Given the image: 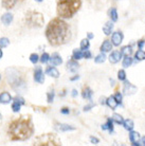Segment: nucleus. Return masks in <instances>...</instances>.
<instances>
[{
    "mask_svg": "<svg viewBox=\"0 0 145 146\" xmlns=\"http://www.w3.org/2000/svg\"><path fill=\"white\" fill-rule=\"evenodd\" d=\"M45 33L49 44L53 47L65 44L71 36L68 23L61 17H56L50 20Z\"/></svg>",
    "mask_w": 145,
    "mask_h": 146,
    "instance_id": "1",
    "label": "nucleus"
},
{
    "mask_svg": "<svg viewBox=\"0 0 145 146\" xmlns=\"http://www.w3.org/2000/svg\"><path fill=\"white\" fill-rule=\"evenodd\" d=\"M34 133V125L31 115H21L10 123L7 135L12 141H25Z\"/></svg>",
    "mask_w": 145,
    "mask_h": 146,
    "instance_id": "2",
    "label": "nucleus"
},
{
    "mask_svg": "<svg viewBox=\"0 0 145 146\" xmlns=\"http://www.w3.org/2000/svg\"><path fill=\"white\" fill-rule=\"evenodd\" d=\"M82 7V0H57L56 12L58 17L68 19L73 17Z\"/></svg>",
    "mask_w": 145,
    "mask_h": 146,
    "instance_id": "3",
    "label": "nucleus"
},
{
    "mask_svg": "<svg viewBox=\"0 0 145 146\" xmlns=\"http://www.w3.org/2000/svg\"><path fill=\"white\" fill-rule=\"evenodd\" d=\"M33 145L36 146H59L62 145L61 141L53 133H43L36 137V139L33 143Z\"/></svg>",
    "mask_w": 145,
    "mask_h": 146,
    "instance_id": "4",
    "label": "nucleus"
},
{
    "mask_svg": "<svg viewBox=\"0 0 145 146\" xmlns=\"http://www.w3.org/2000/svg\"><path fill=\"white\" fill-rule=\"evenodd\" d=\"M25 23L31 28H41L44 26L45 18L44 15L36 11H29L27 12L25 17Z\"/></svg>",
    "mask_w": 145,
    "mask_h": 146,
    "instance_id": "5",
    "label": "nucleus"
},
{
    "mask_svg": "<svg viewBox=\"0 0 145 146\" xmlns=\"http://www.w3.org/2000/svg\"><path fill=\"white\" fill-rule=\"evenodd\" d=\"M123 38H124V35L123 33L121 32V31H116L114 33L112 34V36H111V42H112L113 46H120L122 44V41H123Z\"/></svg>",
    "mask_w": 145,
    "mask_h": 146,
    "instance_id": "6",
    "label": "nucleus"
},
{
    "mask_svg": "<svg viewBox=\"0 0 145 146\" xmlns=\"http://www.w3.org/2000/svg\"><path fill=\"white\" fill-rule=\"evenodd\" d=\"M34 80L39 83V84H43L45 82L44 72H43V69L40 67H36V69L34 71Z\"/></svg>",
    "mask_w": 145,
    "mask_h": 146,
    "instance_id": "7",
    "label": "nucleus"
},
{
    "mask_svg": "<svg viewBox=\"0 0 145 146\" xmlns=\"http://www.w3.org/2000/svg\"><path fill=\"white\" fill-rule=\"evenodd\" d=\"M136 91H137V88L134 87V86L132 84H130L129 82H126V83L124 84V87H123L124 94L130 95V94H134V93Z\"/></svg>",
    "mask_w": 145,
    "mask_h": 146,
    "instance_id": "8",
    "label": "nucleus"
},
{
    "mask_svg": "<svg viewBox=\"0 0 145 146\" xmlns=\"http://www.w3.org/2000/svg\"><path fill=\"white\" fill-rule=\"evenodd\" d=\"M121 58H122V52L121 51H113L111 52V54L109 55V62L111 64L119 62Z\"/></svg>",
    "mask_w": 145,
    "mask_h": 146,
    "instance_id": "9",
    "label": "nucleus"
},
{
    "mask_svg": "<svg viewBox=\"0 0 145 146\" xmlns=\"http://www.w3.org/2000/svg\"><path fill=\"white\" fill-rule=\"evenodd\" d=\"M129 140L130 142L132 143V145H140V133L137 131H132L130 130V133H129Z\"/></svg>",
    "mask_w": 145,
    "mask_h": 146,
    "instance_id": "10",
    "label": "nucleus"
},
{
    "mask_svg": "<svg viewBox=\"0 0 145 146\" xmlns=\"http://www.w3.org/2000/svg\"><path fill=\"white\" fill-rule=\"evenodd\" d=\"M78 67H80V65H78V62H76L75 59H71V60H69V62H67V69L69 70L70 72H75V71H77Z\"/></svg>",
    "mask_w": 145,
    "mask_h": 146,
    "instance_id": "11",
    "label": "nucleus"
},
{
    "mask_svg": "<svg viewBox=\"0 0 145 146\" xmlns=\"http://www.w3.org/2000/svg\"><path fill=\"white\" fill-rule=\"evenodd\" d=\"M112 50V42L111 40L105 39L103 41V44L101 46V51L102 52H109Z\"/></svg>",
    "mask_w": 145,
    "mask_h": 146,
    "instance_id": "12",
    "label": "nucleus"
},
{
    "mask_svg": "<svg viewBox=\"0 0 145 146\" xmlns=\"http://www.w3.org/2000/svg\"><path fill=\"white\" fill-rule=\"evenodd\" d=\"M50 62L52 66H58V65H61L63 62V59L57 53H54V54H52V56L50 57Z\"/></svg>",
    "mask_w": 145,
    "mask_h": 146,
    "instance_id": "13",
    "label": "nucleus"
},
{
    "mask_svg": "<svg viewBox=\"0 0 145 146\" xmlns=\"http://www.w3.org/2000/svg\"><path fill=\"white\" fill-rule=\"evenodd\" d=\"M46 73H47L48 75L54 77V78H57V77L59 76V72H58V70L56 69V68H54V67H52V66L48 67L47 69H46Z\"/></svg>",
    "mask_w": 145,
    "mask_h": 146,
    "instance_id": "14",
    "label": "nucleus"
},
{
    "mask_svg": "<svg viewBox=\"0 0 145 146\" xmlns=\"http://www.w3.org/2000/svg\"><path fill=\"white\" fill-rule=\"evenodd\" d=\"M106 104L108 105L109 108H111L112 110H114L116 108V106H118V104H119V103L116 101L114 95H111V96H109L108 99L106 100Z\"/></svg>",
    "mask_w": 145,
    "mask_h": 146,
    "instance_id": "15",
    "label": "nucleus"
},
{
    "mask_svg": "<svg viewBox=\"0 0 145 146\" xmlns=\"http://www.w3.org/2000/svg\"><path fill=\"white\" fill-rule=\"evenodd\" d=\"M102 129H103V130H108V131L111 133V132L113 131V120L112 119H108L105 124L102 125Z\"/></svg>",
    "mask_w": 145,
    "mask_h": 146,
    "instance_id": "16",
    "label": "nucleus"
},
{
    "mask_svg": "<svg viewBox=\"0 0 145 146\" xmlns=\"http://www.w3.org/2000/svg\"><path fill=\"white\" fill-rule=\"evenodd\" d=\"M12 101V96L9 92H2L0 94V103L2 104H9Z\"/></svg>",
    "mask_w": 145,
    "mask_h": 146,
    "instance_id": "17",
    "label": "nucleus"
},
{
    "mask_svg": "<svg viewBox=\"0 0 145 146\" xmlns=\"http://www.w3.org/2000/svg\"><path fill=\"white\" fill-rule=\"evenodd\" d=\"M82 96L86 100H91V98H92V90L87 86L84 87L83 91H82Z\"/></svg>",
    "mask_w": 145,
    "mask_h": 146,
    "instance_id": "18",
    "label": "nucleus"
},
{
    "mask_svg": "<svg viewBox=\"0 0 145 146\" xmlns=\"http://www.w3.org/2000/svg\"><path fill=\"white\" fill-rule=\"evenodd\" d=\"M112 29H113V23L111 21H108L105 23V26L103 27V32L105 35H110L111 32H112Z\"/></svg>",
    "mask_w": 145,
    "mask_h": 146,
    "instance_id": "19",
    "label": "nucleus"
},
{
    "mask_svg": "<svg viewBox=\"0 0 145 146\" xmlns=\"http://www.w3.org/2000/svg\"><path fill=\"white\" fill-rule=\"evenodd\" d=\"M1 21L3 22L5 26H7V25H10L12 21H13V15L10 14V13H5V14L1 17Z\"/></svg>",
    "mask_w": 145,
    "mask_h": 146,
    "instance_id": "20",
    "label": "nucleus"
},
{
    "mask_svg": "<svg viewBox=\"0 0 145 146\" xmlns=\"http://www.w3.org/2000/svg\"><path fill=\"white\" fill-rule=\"evenodd\" d=\"M56 129L61 130V131H69V130H74L75 127L70 126V125H67V124H57L56 125Z\"/></svg>",
    "mask_w": 145,
    "mask_h": 146,
    "instance_id": "21",
    "label": "nucleus"
},
{
    "mask_svg": "<svg viewBox=\"0 0 145 146\" xmlns=\"http://www.w3.org/2000/svg\"><path fill=\"white\" fill-rule=\"evenodd\" d=\"M17 0H2V7L7 10H11L12 7L16 4Z\"/></svg>",
    "mask_w": 145,
    "mask_h": 146,
    "instance_id": "22",
    "label": "nucleus"
},
{
    "mask_svg": "<svg viewBox=\"0 0 145 146\" xmlns=\"http://www.w3.org/2000/svg\"><path fill=\"white\" fill-rule=\"evenodd\" d=\"M123 125H124V127H125V129H126V130H128V131L132 130V129H134V122H132V120H129V119L124 121Z\"/></svg>",
    "mask_w": 145,
    "mask_h": 146,
    "instance_id": "23",
    "label": "nucleus"
},
{
    "mask_svg": "<svg viewBox=\"0 0 145 146\" xmlns=\"http://www.w3.org/2000/svg\"><path fill=\"white\" fill-rule=\"evenodd\" d=\"M109 17L112 21H116L118 20V12H116V7H112L109 10Z\"/></svg>",
    "mask_w": 145,
    "mask_h": 146,
    "instance_id": "24",
    "label": "nucleus"
},
{
    "mask_svg": "<svg viewBox=\"0 0 145 146\" xmlns=\"http://www.w3.org/2000/svg\"><path fill=\"white\" fill-rule=\"evenodd\" d=\"M112 120H113V122H116V124H119V125H123V123H124V119L122 117V115L118 114V113H114V114H113Z\"/></svg>",
    "mask_w": 145,
    "mask_h": 146,
    "instance_id": "25",
    "label": "nucleus"
},
{
    "mask_svg": "<svg viewBox=\"0 0 145 146\" xmlns=\"http://www.w3.org/2000/svg\"><path fill=\"white\" fill-rule=\"evenodd\" d=\"M134 57H136V59H138V60H144L145 59V52L143 51L142 49H139L138 51L136 52Z\"/></svg>",
    "mask_w": 145,
    "mask_h": 146,
    "instance_id": "26",
    "label": "nucleus"
},
{
    "mask_svg": "<svg viewBox=\"0 0 145 146\" xmlns=\"http://www.w3.org/2000/svg\"><path fill=\"white\" fill-rule=\"evenodd\" d=\"M121 52L125 56H130V54L132 53V48H131V46H125V47L122 48Z\"/></svg>",
    "mask_w": 145,
    "mask_h": 146,
    "instance_id": "27",
    "label": "nucleus"
},
{
    "mask_svg": "<svg viewBox=\"0 0 145 146\" xmlns=\"http://www.w3.org/2000/svg\"><path fill=\"white\" fill-rule=\"evenodd\" d=\"M82 57H83V52L80 51V50L75 49L72 53V58L75 59V60H78V59H80Z\"/></svg>",
    "mask_w": 145,
    "mask_h": 146,
    "instance_id": "28",
    "label": "nucleus"
},
{
    "mask_svg": "<svg viewBox=\"0 0 145 146\" xmlns=\"http://www.w3.org/2000/svg\"><path fill=\"white\" fill-rule=\"evenodd\" d=\"M131 64H132V58H131L130 56H125L124 59H123V67L124 68H128V67H130Z\"/></svg>",
    "mask_w": 145,
    "mask_h": 146,
    "instance_id": "29",
    "label": "nucleus"
},
{
    "mask_svg": "<svg viewBox=\"0 0 145 146\" xmlns=\"http://www.w3.org/2000/svg\"><path fill=\"white\" fill-rule=\"evenodd\" d=\"M106 60V55L102 52L101 54H98L96 57L94 58V62H96V64H102V62H104Z\"/></svg>",
    "mask_w": 145,
    "mask_h": 146,
    "instance_id": "30",
    "label": "nucleus"
},
{
    "mask_svg": "<svg viewBox=\"0 0 145 146\" xmlns=\"http://www.w3.org/2000/svg\"><path fill=\"white\" fill-rule=\"evenodd\" d=\"M90 47V42H89V39H83L80 41V49L82 50H87Z\"/></svg>",
    "mask_w": 145,
    "mask_h": 146,
    "instance_id": "31",
    "label": "nucleus"
},
{
    "mask_svg": "<svg viewBox=\"0 0 145 146\" xmlns=\"http://www.w3.org/2000/svg\"><path fill=\"white\" fill-rule=\"evenodd\" d=\"M20 107H21V104L17 101H14L13 104H12V110L14 111V112H18L19 110H20Z\"/></svg>",
    "mask_w": 145,
    "mask_h": 146,
    "instance_id": "32",
    "label": "nucleus"
},
{
    "mask_svg": "<svg viewBox=\"0 0 145 146\" xmlns=\"http://www.w3.org/2000/svg\"><path fill=\"white\" fill-rule=\"evenodd\" d=\"M9 44H10V40H9V38H7V37H1L0 38V48H5L9 46Z\"/></svg>",
    "mask_w": 145,
    "mask_h": 146,
    "instance_id": "33",
    "label": "nucleus"
},
{
    "mask_svg": "<svg viewBox=\"0 0 145 146\" xmlns=\"http://www.w3.org/2000/svg\"><path fill=\"white\" fill-rule=\"evenodd\" d=\"M49 60H50V55L48 54V53H43L41 57H40V62H43V64H46Z\"/></svg>",
    "mask_w": 145,
    "mask_h": 146,
    "instance_id": "34",
    "label": "nucleus"
},
{
    "mask_svg": "<svg viewBox=\"0 0 145 146\" xmlns=\"http://www.w3.org/2000/svg\"><path fill=\"white\" fill-rule=\"evenodd\" d=\"M30 60L32 64H36L38 60H39V56L36 54V53H33V54L30 55Z\"/></svg>",
    "mask_w": 145,
    "mask_h": 146,
    "instance_id": "35",
    "label": "nucleus"
},
{
    "mask_svg": "<svg viewBox=\"0 0 145 146\" xmlns=\"http://www.w3.org/2000/svg\"><path fill=\"white\" fill-rule=\"evenodd\" d=\"M118 78L120 80H122V82L126 80V73H125L124 70H120V71L118 72Z\"/></svg>",
    "mask_w": 145,
    "mask_h": 146,
    "instance_id": "36",
    "label": "nucleus"
},
{
    "mask_svg": "<svg viewBox=\"0 0 145 146\" xmlns=\"http://www.w3.org/2000/svg\"><path fill=\"white\" fill-rule=\"evenodd\" d=\"M53 100H54V91L52 90V91L48 92L47 101H48V103H52V102H53Z\"/></svg>",
    "mask_w": 145,
    "mask_h": 146,
    "instance_id": "37",
    "label": "nucleus"
},
{
    "mask_svg": "<svg viewBox=\"0 0 145 146\" xmlns=\"http://www.w3.org/2000/svg\"><path fill=\"white\" fill-rule=\"evenodd\" d=\"M114 99H116V101L119 103V104H121V103H122V99H123V98H122V94H121L120 92H118V93H116V94H114Z\"/></svg>",
    "mask_w": 145,
    "mask_h": 146,
    "instance_id": "38",
    "label": "nucleus"
},
{
    "mask_svg": "<svg viewBox=\"0 0 145 146\" xmlns=\"http://www.w3.org/2000/svg\"><path fill=\"white\" fill-rule=\"evenodd\" d=\"M83 57H85V58H87V59H89V58H91V53H90V51L89 50H84V52H83Z\"/></svg>",
    "mask_w": 145,
    "mask_h": 146,
    "instance_id": "39",
    "label": "nucleus"
},
{
    "mask_svg": "<svg viewBox=\"0 0 145 146\" xmlns=\"http://www.w3.org/2000/svg\"><path fill=\"white\" fill-rule=\"evenodd\" d=\"M14 101H17V102H19L21 105H25V100L22 99V98H20V96H16V98H14Z\"/></svg>",
    "mask_w": 145,
    "mask_h": 146,
    "instance_id": "40",
    "label": "nucleus"
},
{
    "mask_svg": "<svg viewBox=\"0 0 145 146\" xmlns=\"http://www.w3.org/2000/svg\"><path fill=\"white\" fill-rule=\"evenodd\" d=\"M61 112H62L63 114H69L70 110H69V108H67V107H64V108L61 110Z\"/></svg>",
    "mask_w": 145,
    "mask_h": 146,
    "instance_id": "41",
    "label": "nucleus"
},
{
    "mask_svg": "<svg viewBox=\"0 0 145 146\" xmlns=\"http://www.w3.org/2000/svg\"><path fill=\"white\" fill-rule=\"evenodd\" d=\"M90 141H91V143H92V144H98V142H100L98 138H94V137H91Z\"/></svg>",
    "mask_w": 145,
    "mask_h": 146,
    "instance_id": "42",
    "label": "nucleus"
},
{
    "mask_svg": "<svg viewBox=\"0 0 145 146\" xmlns=\"http://www.w3.org/2000/svg\"><path fill=\"white\" fill-rule=\"evenodd\" d=\"M144 44H145V40H144V39L139 40V42H138V47H139V49H142Z\"/></svg>",
    "mask_w": 145,
    "mask_h": 146,
    "instance_id": "43",
    "label": "nucleus"
},
{
    "mask_svg": "<svg viewBox=\"0 0 145 146\" xmlns=\"http://www.w3.org/2000/svg\"><path fill=\"white\" fill-rule=\"evenodd\" d=\"M91 107H92V105H89V106H85V108H84V110H85V111H88V110H90Z\"/></svg>",
    "mask_w": 145,
    "mask_h": 146,
    "instance_id": "44",
    "label": "nucleus"
},
{
    "mask_svg": "<svg viewBox=\"0 0 145 146\" xmlns=\"http://www.w3.org/2000/svg\"><path fill=\"white\" fill-rule=\"evenodd\" d=\"M88 38H89V39H91V38H93V34L88 33Z\"/></svg>",
    "mask_w": 145,
    "mask_h": 146,
    "instance_id": "45",
    "label": "nucleus"
},
{
    "mask_svg": "<svg viewBox=\"0 0 145 146\" xmlns=\"http://www.w3.org/2000/svg\"><path fill=\"white\" fill-rule=\"evenodd\" d=\"M78 78V75H76V76H74V77H71V80H77Z\"/></svg>",
    "mask_w": 145,
    "mask_h": 146,
    "instance_id": "46",
    "label": "nucleus"
},
{
    "mask_svg": "<svg viewBox=\"0 0 145 146\" xmlns=\"http://www.w3.org/2000/svg\"><path fill=\"white\" fill-rule=\"evenodd\" d=\"M2 55H3V52H2V50H1V49H0V58H1V57H2Z\"/></svg>",
    "mask_w": 145,
    "mask_h": 146,
    "instance_id": "47",
    "label": "nucleus"
},
{
    "mask_svg": "<svg viewBox=\"0 0 145 146\" xmlns=\"http://www.w3.org/2000/svg\"><path fill=\"white\" fill-rule=\"evenodd\" d=\"M72 95H73V96H75V95H76V90H73V91H72Z\"/></svg>",
    "mask_w": 145,
    "mask_h": 146,
    "instance_id": "48",
    "label": "nucleus"
},
{
    "mask_svg": "<svg viewBox=\"0 0 145 146\" xmlns=\"http://www.w3.org/2000/svg\"><path fill=\"white\" fill-rule=\"evenodd\" d=\"M142 144H143V145H145V137L142 139Z\"/></svg>",
    "mask_w": 145,
    "mask_h": 146,
    "instance_id": "49",
    "label": "nucleus"
},
{
    "mask_svg": "<svg viewBox=\"0 0 145 146\" xmlns=\"http://www.w3.org/2000/svg\"><path fill=\"white\" fill-rule=\"evenodd\" d=\"M36 1H38V2H41V1H44V0H36Z\"/></svg>",
    "mask_w": 145,
    "mask_h": 146,
    "instance_id": "50",
    "label": "nucleus"
},
{
    "mask_svg": "<svg viewBox=\"0 0 145 146\" xmlns=\"http://www.w3.org/2000/svg\"><path fill=\"white\" fill-rule=\"evenodd\" d=\"M1 119H2V115H1V114H0V120H1Z\"/></svg>",
    "mask_w": 145,
    "mask_h": 146,
    "instance_id": "51",
    "label": "nucleus"
},
{
    "mask_svg": "<svg viewBox=\"0 0 145 146\" xmlns=\"http://www.w3.org/2000/svg\"><path fill=\"white\" fill-rule=\"evenodd\" d=\"M0 78H1V76H0Z\"/></svg>",
    "mask_w": 145,
    "mask_h": 146,
    "instance_id": "52",
    "label": "nucleus"
}]
</instances>
